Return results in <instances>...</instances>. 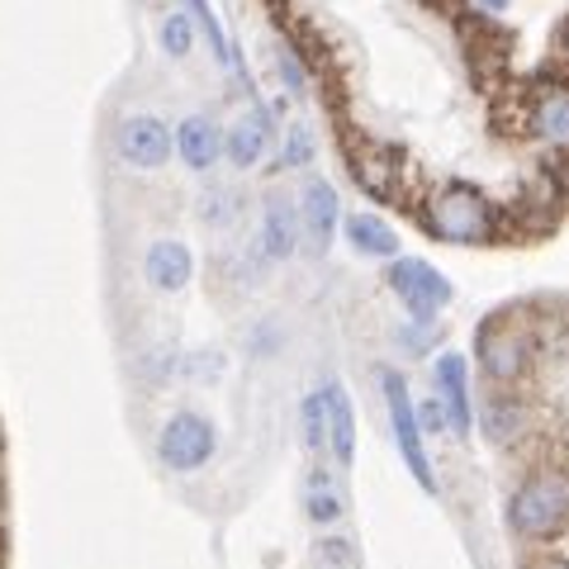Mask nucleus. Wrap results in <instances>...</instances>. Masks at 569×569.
I'll return each mask as SVG.
<instances>
[{
  "instance_id": "f257e3e1",
  "label": "nucleus",
  "mask_w": 569,
  "mask_h": 569,
  "mask_svg": "<svg viewBox=\"0 0 569 569\" xmlns=\"http://www.w3.org/2000/svg\"><path fill=\"white\" fill-rule=\"evenodd\" d=\"M418 219L427 228V238H437L447 247H479V242H493V233H498L493 200L466 181H447V186L427 190Z\"/></svg>"
},
{
  "instance_id": "f03ea898",
  "label": "nucleus",
  "mask_w": 569,
  "mask_h": 569,
  "mask_svg": "<svg viewBox=\"0 0 569 569\" xmlns=\"http://www.w3.org/2000/svg\"><path fill=\"white\" fill-rule=\"evenodd\" d=\"M508 527L522 541H556L569 527V475L565 470H531L508 498Z\"/></svg>"
},
{
  "instance_id": "7ed1b4c3",
  "label": "nucleus",
  "mask_w": 569,
  "mask_h": 569,
  "mask_svg": "<svg viewBox=\"0 0 569 569\" xmlns=\"http://www.w3.org/2000/svg\"><path fill=\"white\" fill-rule=\"evenodd\" d=\"M531 356H537V342H531V332H522L512 318H498V323L489 318L475 337V361L493 389L522 385L527 370H531Z\"/></svg>"
},
{
  "instance_id": "20e7f679",
  "label": "nucleus",
  "mask_w": 569,
  "mask_h": 569,
  "mask_svg": "<svg viewBox=\"0 0 569 569\" xmlns=\"http://www.w3.org/2000/svg\"><path fill=\"white\" fill-rule=\"evenodd\" d=\"M213 456H219V427H213L204 413H194V408L171 413L162 422V432H157V460H162L171 475L204 470Z\"/></svg>"
},
{
  "instance_id": "39448f33",
  "label": "nucleus",
  "mask_w": 569,
  "mask_h": 569,
  "mask_svg": "<svg viewBox=\"0 0 569 569\" xmlns=\"http://www.w3.org/2000/svg\"><path fill=\"white\" fill-rule=\"evenodd\" d=\"M385 284H389V295L408 309V318H437L456 299V284L422 257H389Z\"/></svg>"
},
{
  "instance_id": "423d86ee",
  "label": "nucleus",
  "mask_w": 569,
  "mask_h": 569,
  "mask_svg": "<svg viewBox=\"0 0 569 569\" xmlns=\"http://www.w3.org/2000/svg\"><path fill=\"white\" fill-rule=\"evenodd\" d=\"M380 389H385L389 427H395V441H399V451H403L408 475H413L427 493H437V475H432V460H427L422 427H418V408H413V395H408L403 376H399V370H380Z\"/></svg>"
},
{
  "instance_id": "0eeeda50",
  "label": "nucleus",
  "mask_w": 569,
  "mask_h": 569,
  "mask_svg": "<svg viewBox=\"0 0 569 569\" xmlns=\"http://www.w3.org/2000/svg\"><path fill=\"white\" fill-rule=\"evenodd\" d=\"M114 152H119V162L133 171H162L176 157L171 123L162 114H123L114 123Z\"/></svg>"
},
{
  "instance_id": "6e6552de",
  "label": "nucleus",
  "mask_w": 569,
  "mask_h": 569,
  "mask_svg": "<svg viewBox=\"0 0 569 569\" xmlns=\"http://www.w3.org/2000/svg\"><path fill=\"white\" fill-rule=\"evenodd\" d=\"M295 213H299V242H305V252L323 257L337 238V228H342V200H337L332 181L305 176V186L295 194Z\"/></svg>"
},
{
  "instance_id": "1a4fd4ad",
  "label": "nucleus",
  "mask_w": 569,
  "mask_h": 569,
  "mask_svg": "<svg viewBox=\"0 0 569 569\" xmlns=\"http://www.w3.org/2000/svg\"><path fill=\"white\" fill-rule=\"evenodd\" d=\"M299 252V213L290 194H261V219H257V242H252V257L261 266H280Z\"/></svg>"
},
{
  "instance_id": "9d476101",
  "label": "nucleus",
  "mask_w": 569,
  "mask_h": 569,
  "mask_svg": "<svg viewBox=\"0 0 569 569\" xmlns=\"http://www.w3.org/2000/svg\"><path fill=\"white\" fill-rule=\"evenodd\" d=\"M432 385L441 399V413H447V432L470 437L475 432V403H470V366L460 351H441L432 366Z\"/></svg>"
},
{
  "instance_id": "9b49d317",
  "label": "nucleus",
  "mask_w": 569,
  "mask_h": 569,
  "mask_svg": "<svg viewBox=\"0 0 569 569\" xmlns=\"http://www.w3.org/2000/svg\"><path fill=\"white\" fill-rule=\"evenodd\" d=\"M271 138H276L271 110H266V104H252V110L238 114L223 129V157H228V167H238V171L261 167L266 162V148H271Z\"/></svg>"
},
{
  "instance_id": "f8f14e48",
  "label": "nucleus",
  "mask_w": 569,
  "mask_h": 569,
  "mask_svg": "<svg viewBox=\"0 0 569 569\" xmlns=\"http://www.w3.org/2000/svg\"><path fill=\"white\" fill-rule=\"evenodd\" d=\"M176 138V157L186 171H213L223 162V123L213 114H186L171 129Z\"/></svg>"
},
{
  "instance_id": "ddd939ff",
  "label": "nucleus",
  "mask_w": 569,
  "mask_h": 569,
  "mask_svg": "<svg viewBox=\"0 0 569 569\" xmlns=\"http://www.w3.org/2000/svg\"><path fill=\"white\" fill-rule=\"evenodd\" d=\"M142 280H148L157 295H181L194 280V252L181 238L148 242V252H142Z\"/></svg>"
},
{
  "instance_id": "4468645a",
  "label": "nucleus",
  "mask_w": 569,
  "mask_h": 569,
  "mask_svg": "<svg viewBox=\"0 0 569 569\" xmlns=\"http://www.w3.org/2000/svg\"><path fill=\"white\" fill-rule=\"evenodd\" d=\"M527 129L537 142H546V148L569 152V81H546L541 91L531 96Z\"/></svg>"
},
{
  "instance_id": "2eb2a0df",
  "label": "nucleus",
  "mask_w": 569,
  "mask_h": 569,
  "mask_svg": "<svg viewBox=\"0 0 569 569\" xmlns=\"http://www.w3.org/2000/svg\"><path fill=\"white\" fill-rule=\"evenodd\" d=\"M342 233H347V242H351V252H361V257H370V261L399 257V233L380 219V213H370V209L347 213V219H342Z\"/></svg>"
},
{
  "instance_id": "dca6fc26",
  "label": "nucleus",
  "mask_w": 569,
  "mask_h": 569,
  "mask_svg": "<svg viewBox=\"0 0 569 569\" xmlns=\"http://www.w3.org/2000/svg\"><path fill=\"white\" fill-rule=\"evenodd\" d=\"M323 399H328V451H332L337 466H351L356 460V408H351V395L337 380H328Z\"/></svg>"
},
{
  "instance_id": "f3484780",
  "label": "nucleus",
  "mask_w": 569,
  "mask_h": 569,
  "mask_svg": "<svg viewBox=\"0 0 569 569\" xmlns=\"http://www.w3.org/2000/svg\"><path fill=\"white\" fill-rule=\"evenodd\" d=\"M351 176H356V186L366 194H376V200H389V194L399 190V162H395V152H385V148H356Z\"/></svg>"
},
{
  "instance_id": "a211bd4d",
  "label": "nucleus",
  "mask_w": 569,
  "mask_h": 569,
  "mask_svg": "<svg viewBox=\"0 0 569 569\" xmlns=\"http://www.w3.org/2000/svg\"><path fill=\"white\" fill-rule=\"evenodd\" d=\"M479 427H485V437L493 447H512L522 432H527V408L508 395V389H498V395L485 403V413H479Z\"/></svg>"
},
{
  "instance_id": "6ab92c4d",
  "label": "nucleus",
  "mask_w": 569,
  "mask_h": 569,
  "mask_svg": "<svg viewBox=\"0 0 569 569\" xmlns=\"http://www.w3.org/2000/svg\"><path fill=\"white\" fill-rule=\"evenodd\" d=\"M194 213H200V223L213 228V233H228V228H238V219H242V194L233 186H209L200 200H194Z\"/></svg>"
},
{
  "instance_id": "aec40b11",
  "label": "nucleus",
  "mask_w": 569,
  "mask_h": 569,
  "mask_svg": "<svg viewBox=\"0 0 569 569\" xmlns=\"http://www.w3.org/2000/svg\"><path fill=\"white\" fill-rule=\"evenodd\" d=\"M194 43H200V29H194L190 10H167L162 20H157V48H162L171 62H186Z\"/></svg>"
},
{
  "instance_id": "412c9836",
  "label": "nucleus",
  "mask_w": 569,
  "mask_h": 569,
  "mask_svg": "<svg viewBox=\"0 0 569 569\" xmlns=\"http://www.w3.org/2000/svg\"><path fill=\"white\" fill-rule=\"evenodd\" d=\"M305 512H309V522H318V527L342 522V493H337L328 470H313L309 475V485H305Z\"/></svg>"
},
{
  "instance_id": "4be33fe9",
  "label": "nucleus",
  "mask_w": 569,
  "mask_h": 569,
  "mask_svg": "<svg viewBox=\"0 0 569 569\" xmlns=\"http://www.w3.org/2000/svg\"><path fill=\"white\" fill-rule=\"evenodd\" d=\"M299 427H305V447L313 456H323L328 451V399H323V389L305 395V403H299Z\"/></svg>"
},
{
  "instance_id": "5701e85b",
  "label": "nucleus",
  "mask_w": 569,
  "mask_h": 569,
  "mask_svg": "<svg viewBox=\"0 0 569 569\" xmlns=\"http://www.w3.org/2000/svg\"><path fill=\"white\" fill-rule=\"evenodd\" d=\"M313 152H318V142L309 123H290L280 142V157H276V171H305L313 162Z\"/></svg>"
},
{
  "instance_id": "b1692460",
  "label": "nucleus",
  "mask_w": 569,
  "mask_h": 569,
  "mask_svg": "<svg viewBox=\"0 0 569 569\" xmlns=\"http://www.w3.org/2000/svg\"><path fill=\"white\" fill-rule=\"evenodd\" d=\"M223 351H213V347H204V351H190V356H181L176 361V376H186V380H200V385H213L223 376Z\"/></svg>"
},
{
  "instance_id": "393cba45",
  "label": "nucleus",
  "mask_w": 569,
  "mask_h": 569,
  "mask_svg": "<svg viewBox=\"0 0 569 569\" xmlns=\"http://www.w3.org/2000/svg\"><path fill=\"white\" fill-rule=\"evenodd\" d=\"M441 342V328H437V318H408V323L399 328V347L408 356H427Z\"/></svg>"
},
{
  "instance_id": "a878e982",
  "label": "nucleus",
  "mask_w": 569,
  "mask_h": 569,
  "mask_svg": "<svg viewBox=\"0 0 569 569\" xmlns=\"http://www.w3.org/2000/svg\"><path fill=\"white\" fill-rule=\"evenodd\" d=\"M276 67H280L284 91H290L295 100H305V96H309V71H305V62H299L290 48H276Z\"/></svg>"
},
{
  "instance_id": "bb28decb",
  "label": "nucleus",
  "mask_w": 569,
  "mask_h": 569,
  "mask_svg": "<svg viewBox=\"0 0 569 569\" xmlns=\"http://www.w3.org/2000/svg\"><path fill=\"white\" fill-rule=\"evenodd\" d=\"M413 408H418L422 437H427V432H432V437H437V432H447V413H441V399H437V395H432V399H418Z\"/></svg>"
},
{
  "instance_id": "cd10ccee",
  "label": "nucleus",
  "mask_w": 569,
  "mask_h": 569,
  "mask_svg": "<svg viewBox=\"0 0 569 569\" xmlns=\"http://www.w3.org/2000/svg\"><path fill=\"white\" fill-rule=\"evenodd\" d=\"M475 10H479V14H493V20H498V14L512 10V0H475Z\"/></svg>"
},
{
  "instance_id": "c85d7f7f",
  "label": "nucleus",
  "mask_w": 569,
  "mask_h": 569,
  "mask_svg": "<svg viewBox=\"0 0 569 569\" xmlns=\"http://www.w3.org/2000/svg\"><path fill=\"white\" fill-rule=\"evenodd\" d=\"M537 569H569V560H560V556H550V560H541Z\"/></svg>"
},
{
  "instance_id": "c756f323",
  "label": "nucleus",
  "mask_w": 569,
  "mask_h": 569,
  "mask_svg": "<svg viewBox=\"0 0 569 569\" xmlns=\"http://www.w3.org/2000/svg\"><path fill=\"white\" fill-rule=\"evenodd\" d=\"M565 62H569V33H565Z\"/></svg>"
}]
</instances>
